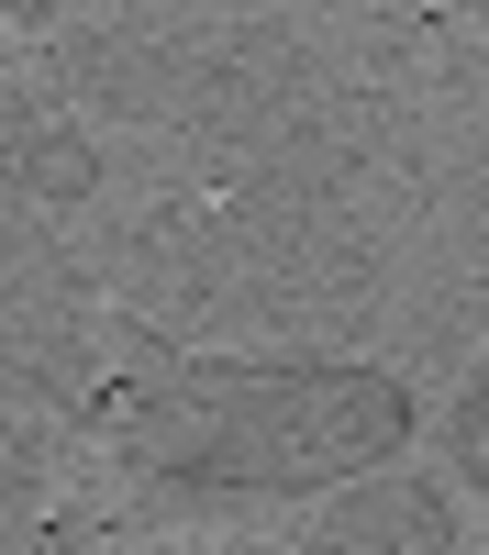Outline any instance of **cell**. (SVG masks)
Here are the masks:
<instances>
[{
  "label": "cell",
  "instance_id": "1",
  "mask_svg": "<svg viewBox=\"0 0 489 555\" xmlns=\"http://www.w3.org/2000/svg\"><path fill=\"white\" fill-rule=\"evenodd\" d=\"M89 434L190 489H345L412 444V389L334 356H133L89 389Z\"/></svg>",
  "mask_w": 489,
  "mask_h": 555
},
{
  "label": "cell",
  "instance_id": "4",
  "mask_svg": "<svg viewBox=\"0 0 489 555\" xmlns=\"http://www.w3.org/2000/svg\"><path fill=\"white\" fill-rule=\"evenodd\" d=\"M456 467L489 489V366L467 378V400H456Z\"/></svg>",
  "mask_w": 489,
  "mask_h": 555
},
{
  "label": "cell",
  "instance_id": "3",
  "mask_svg": "<svg viewBox=\"0 0 489 555\" xmlns=\"http://www.w3.org/2000/svg\"><path fill=\"white\" fill-rule=\"evenodd\" d=\"M23 190L78 201V190H89V145H78V133H34V145H23Z\"/></svg>",
  "mask_w": 489,
  "mask_h": 555
},
{
  "label": "cell",
  "instance_id": "2",
  "mask_svg": "<svg viewBox=\"0 0 489 555\" xmlns=\"http://www.w3.org/2000/svg\"><path fill=\"white\" fill-rule=\"evenodd\" d=\"M311 544H334V555H368V544H456V522H445V500L423 478H378V489H323Z\"/></svg>",
  "mask_w": 489,
  "mask_h": 555
},
{
  "label": "cell",
  "instance_id": "5",
  "mask_svg": "<svg viewBox=\"0 0 489 555\" xmlns=\"http://www.w3.org/2000/svg\"><path fill=\"white\" fill-rule=\"evenodd\" d=\"M12 12H23V23H34V12H56V0H12Z\"/></svg>",
  "mask_w": 489,
  "mask_h": 555
}]
</instances>
